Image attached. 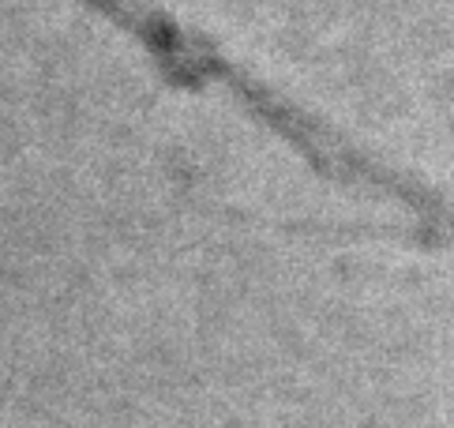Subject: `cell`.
I'll use <instances>...</instances> for the list:
<instances>
[{
  "label": "cell",
  "mask_w": 454,
  "mask_h": 428,
  "mask_svg": "<svg viewBox=\"0 0 454 428\" xmlns=\"http://www.w3.org/2000/svg\"><path fill=\"white\" fill-rule=\"evenodd\" d=\"M278 91L454 94V0H147Z\"/></svg>",
  "instance_id": "obj_1"
}]
</instances>
